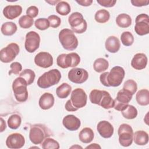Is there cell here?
<instances>
[{"label":"cell","instance_id":"obj_19","mask_svg":"<svg viewBox=\"0 0 149 149\" xmlns=\"http://www.w3.org/2000/svg\"><path fill=\"white\" fill-rule=\"evenodd\" d=\"M147 57L143 53L135 54L132 59L131 66L136 70H142L147 65Z\"/></svg>","mask_w":149,"mask_h":149},{"label":"cell","instance_id":"obj_52","mask_svg":"<svg viewBox=\"0 0 149 149\" xmlns=\"http://www.w3.org/2000/svg\"><path fill=\"white\" fill-rule=\"evenodd\" d=\"M59 1H45V2H47V3H49V4L52 5H55V3H56V4H57Z\"/></svg>","mask_w":149,"mask_h":149},{"label":"cell","instance_id":"obj_41","mask_svg":"<svg viewBox=\"0 0 149 149\" xmlns=\"http://www.w3.org/2000/svg\"><path fill=\"white\" fill-rule=\"evenodd\" d=\"M34 25L36 28L40 30H45L50 26L48 19L46 18H39L36 20Z\"/></svg>","mask_w":149,"mask_h":149},{"label":"cell","instance_id":"obj_4","mask_svg":"<svg viewBox=\"0 0 149 149\" xmlns=\"http://www.w3.org/2000/svg\"><path fill=\"white\" fill-rule=\"evenodd\" d=\"M26 80L21 77H17L12 83V90L16 100L20 102H25L28 98L27 86Z\"/></svg>","mask_w":149,"mask_h":149},{"label":"cell","instance_id":"obj_10","mask_svg":"<svg viewBox=\"0 0 149 149\" xmlns=\"http://www.w3.org/2000/svg\"><path fill=\"white\" fill-rule=\"evenodd\" d=\"M132 95L129 91L123 88L119 90L117 93L116 98L113 100L114 104L113 108L116 111L122 112L126 108L129 102L131 101Z\"/></svg>","mask_w":149,"mask_h":149},{"label":"cell","instance_id":"obj_20","mask_svg":"<svg viewBox=\"0 0 149 149\" xmlns=\"http://www.w3.org/2000/svg\"><path fill=\"white\" fill-rule=\"evenodd\" d=\"M22 8L20 5H8L3 10V16L8 19L13 20L21 15Z\"/></svg>","mask_w":149,"mask_h":149},{"label":"cell","instance_id":"obj_34","mask_svg":"<svg viewBox=\"0 0 149 149\" xmlns=\"http://www.w3.org/2000/svg\"><path fill=\"white\" fill-rule=\"evenodd\" d=\"M55 9L56 12L62 16L67 15L71 10L70 5L65 1H59L56 4Z\"/></svg>","mask_w":149,"mask_h":149},{"label":"cell","instance_id":"obj_28","mask_svg":"<svg viewBox=\"0 0 149 149\" xmlns=\"http://www.w3.org/2000/svg\"><path fill=\"white\" fill-rule=\"evenodd\" d=\"M71 90V86L66 83H63L56 88V93L59 98L63 99L67 98L69 95Z\"/></svg>","mask_w":149,"mask_h":149},{"label":"cell","instance_id":"obj_9","mask_svg":"<svg viewBox=\"0 0 149 149\" xmlns=\"http://www.w3.org/2000/svg\"><path fill=\"white\" fill-rule=\"evenodd\" d=\"M19 46L14 42L8 44L0 51V60L3 63H9L13 61L19 54Z\"/></svg>","mask_w":149,"mask_h":149},{"label":"cell","instance_id":"obj_42","mask_svg":"<svg viewBox=\"0 0 149 149\" xmlns=\"http://www.w3.org/2000/svg\"><path fill=\"white\" fill-rule=\"evenodd\" d=\"M48 20L49 23L50 27L52 28H57L58 27L61 23V20L59 17L56 15H52L48 16Z\"/></svg>","mask_w":149,"mask_h":149},{"label":"cell","instance_id":"obj_46","mask_svg":"<svg viewBox=\"0 0 149 149\" xmlns=\"http://www.w3.org/2000/svg\"><path fill=\"white\" fill-rule=\"evenodd\" d=\"M131 3L133 6L140 7L143 6H147L149 3V1H142V0H132Z\"/></svg>","mask_w":149,"mask_h":149},{"label":"cell","instance_id":"obj_50","mask_svg":"<svg viewBox=\"0 0 149 149\" xmlns=\"http://www.w3.org/2000/svg\"><path fill=\"white\" fill-rule=\"evenodd\" d=\"M1 132H2L5 130V129L6 127V126L5 122L3 120V119L2 118H1Z\"/></svg>","mask_w":149,"mask_h":149},{"label":"cell","instance_id":"obj_44","mask_svg":"<svg viewBox=\"0 0 149 149\" xmlns=\"http://www.w3.org/2000/svg\"><path fill=\"white\" fill-rule=\"evenodd\" d=\"M26 14L32 18L36 17L38 14V9L35 6H31L26 10Z\"/></svg>","mask_w":149,"mask_h":149},{"label":"cell","instance_id":"obj_36","mask_svg":"<svg viewBox=\"0 0 149 149\" xmlns=\"http://www.w3.org/2000/svg\"><path fill=\"white\" fill-rule=\"evenodd\" d=\"M22 122L21 117L17 114H13L8 119V125L12 129H17L20 126Z\"/></svg>","mask_w":149,"mask_h":149},{"label":"cell","instance_id":"obj_27","mask_svg":"<svg viewBox=\"0 0 149 149\" xmlns=\"http://www.w3.org/2000/svg\"><path fill=\"white\" fill-rule=\"evenodd\" d=\"M17 26L15 23L8 22L2 24L1 28V31L3 35L10 36L15 34L17 31Z\"/></svg>","mask_w":149,"mask_h":149},{"label":"cell","instance_id":"obj_14","mask_svg":"<svg viewBox=\"0 0 149 149\" xmlns=\"http://www.w3.org/2000/svg\"><path fill=\"white\" fill-rule=\"evenodd\" d=\"M88 77L87 71L83 68H74L68 72V79L72 82L76 84H82Z\"/></svg>","mask_w":149,"mask_h":149},{"label":"cell","instance_id":"obj_53","mask_svg":"<svg viewBox=\"0 0 149 149\" xmlns=\"http://www.w3.org/2000/svg\"><path fill=\"white\" fill-rule=\"evenodd\" d=\"M70 148H82V147H81V146H77V145H76V146H73L71 147Z\"/></svg>","mask_w":149,"mask_h":149},{"label":"cell","instance_id":"obj_40","mask_svg":"<svg viewBox=\"0 0 149 149\" xmlns=\"http://www.w3.org/2000/svg\"><path fill=\"white\" fill-rule=\"evenodd\" d=\"M123 88L129 91L132 95H133L137 90V85L134 80L129 79L125 82Z\"/></svg>","mask_w":149,"mask_h":149},{"label":"cell","instance_id":"obj_47","mask_svg":"<svg viewBox=\"0 0 149 149\" xmlns=\"http://www.w3.org/2000/svg\"><path fill=\"white\" fill-rule=\"evenodd\" d=\"M108 72H106L104 73H102L100 76V80L101 83L105 86L106 87H109V85L108 84L107 82V74H108Z\"/></svg>","mask_w":149,"mask_h":149},{"label":"cell","instance_id":"obj_45","mask_svg":"<svg viewBox=\"0 0 149 149\" xmlns=\"http://www.w3.org/2000/svg\"><path fill=\"white\" fill-rule=\"evenodd\" d=\"M97 2L101 6L106 8L113 7L116 2V1L115 0H97Z\"/></svg>","mask_w":149,"mask_h":149},{"label":"cell","instance_id":"obj_13","mask_svg":"<svg viewBox=\"0 0 149 149\" xmlns=\"http://www.w3.org/2000/svg\"><path fill=\"white\" fill-rule=\"evenodd\" d=\"M40 43V37L37 33L30 31L26 34L24 47L28 52L33 53L36 51L39 48Z\"/></svg>","mask_w":149,"mask_h":149},{"label":"cell","instance_id":"obj_54","mask_svg":"<svg viewBox=\"0 0 149 149\" xmlns=\"http://www.w3.org/2000/svg\"><path fill=\"white\" fill-rule=\"evenodd\" d=\"M39 148V147H30V148Z\"/></svg>","mask_w":149,"mask_h":149},{"label":"cell","instance_id":"obj_31","mask_svg":"<svg viewBox=\"0 0 149 149\" xmlns=\"http://www.w3.org/2000/svg\"><path fill=\"white\" fill-rule=\"evenodd\" d=\"M110 17L109 12L105 9H101L96 12L94 19L95 21L100 23H104L107 22Z\"/></svg>","mask_w":149,"mask_h":149},{"label":"cell","instance_id":"obj_32","mask_svg":"<svg viewBox=\"0 0 149 149\" xmlns=\"http://www.w3.org/2000/svg\"><path fill=\"white\" fill-rule=\"evenodd\" d=\"M105 90H93L89 95V98L91 103L100 105V102L104 95Z\"/></svg>","mask_w":149,"mask_h":149},{"label":"cell","instance_id":"obj_26","mask_svg":"<svg viewBox=\"0 0 149 149\" xmlns=\"http://www.w3.org/2000/svg\"><path fill=\"white\" fill-rule=\"evenodd\" d=\"M116 23L121 28H127L132 24V18L127 14L121 13L116 17Z\"/></svg>","mask_w":149,"mask_h":149},{"label":"cell","instance_id":"obj_21","mask_svg":"<svg viewBox=\"0 0 149 149\" xmlns=\"http://www.w3.org/2000/svg\"><path fill=\"white\" fill-rule=\"evenodd\" d=\"M54 102L55 98L54 95L51 93H45L40 97L38 104L42 109L47 110L53 107Z\"/></svg>","mask_w":149,"mask_h":149},{"label":"cell","instance_id":"obj_30","mask_svg":"<svg viewBox=\"0 0 149 149\" xmlns=\"http://www.w3.org/2000/svg\"><path fill=\"white\" fill-rule=\"evenodd\" d=\"M113 104L114 100L112 98L110 94L108 91H104V93L100 102V106L104 109H108L113 108Z\"/></svg>","mask_w":149,"mask_h":149},{"label":"cell","instance_id":"obj_2","mask_svg":"<svg viewBox=\"0 0 149 149\" xmlns=\"http://www.w3.org/2000/svg\"><path fill=\"white\" fill-rule=\"evenodd\" d=\"M61 78V73L56 69H51L43 73L37 80V85L41 88H47L59 83Z\"/></svg>","mask_w":149,"mask_h":149},{"label":"cell","instance_id":"obj_1","mask_svg":"<svg viewBox=\"0 0 149 149\" xmlns=\"http://www.w3.org/2000/svg\"><path fill=\"white\" fill-rule=\"evenodd\" d=\"M51 134L50 130L45 125L40 123L34 124L31 126L29 139L33 144L37 145L41 144Z\"/></svg>","mask_w":149,"mask_h":149},{"label":"cell","instance_id":"obj_24","mask_svg":"<svg viewBox=\"0 0 149 149\" xmlns=\"http://www.w3.org/2000/svg\"><path fill=\"white\" fill-rule=\"evenodd\" d=\"M136 100L140 105H148L149 104V91L147 89L139 90L136 95Z\"/></svg>","mask_w":149,"mask_h":149},{"label":"cell","instance_id":"obj_29","mask_svg":"<svg viewBox=\"0 0 149 149\" xmlns=\"http://www.w3.org/2000/svg\"><path fill=\"white\" fill-rule=\"evenodd\" d=\"M108 66L109 63L108 61L102 58L97 59L93 63L94 70L98 73H101L107 70Z\"/></svg>","mask_w":149,"mask_h":149},{"label":"cell","instance_id":"obj_37","mask_svg":"<svg viewBox=\"0 0 149 149\" xmlns=\"http://www.w3.org/2000/svg\"><path fill=\"white\" fill-rule=\"evenodd\" d=\"M59 147V143L52 138H46L42 143L43 149H58Z\"/></svg>","mask_w":149,"mask_h":149},{"label":"cell","instance_id":"obj_11","mask_svg":"<svg viewBox=\"0 0 149 149\" xmlns=\"http://www.w3.org/2000/svg\"><path fill=\"white\" fill-rule=\"evenodd\" d=\"M70 100L73 107L77 110L86 105L87 96L82 88H77L72 91Z\"/></svg>","mask_w":149,"mask_h":149},{"label":"cell","instance_id":"obj_22","mask_svg":"<svg viewBox=\"0 0 149 149\" xmlns=\"http://www.w3.org/2000/svg\"><path fill=\"white\" fill-rule=\"evenodd\" d=\"M105 49L111 53L117 52L120 47V43L119 39L113 36H109L105 41Z\"/></svg>","mask_w":149,"mask_h":149},{"label":"cell","instance_id":"obj_35","mask_svg":"<svg viewBox=\"0 0 149 149\" xmlns=\"http://www.w3.org/2000/svg\"><path fill=\"white\" fill-rule=\"evenodd\" d=\"M19 76L26 80L27 85H30L34 81L36 74L33 70L30 69H26L23 70L20 73Z\"/></svg>","mask_w":149,"mask_h":149},{"label":"cell","instance_id":"obj_48","mask_svg":"<svg viewBox=\"0 0 149 149\" xmlns=\"http://www.w3.org/2000/svg\"><path fill=\"white\" fill-rule=\"evenodd\" d=\"M76 2L79 3L80 5L83 6H90L92 3L93 1L92 0H79L77 1L76 0Z\"/></svg>","mask_w":149,"mask_h":149},{"label":"cell","instance_id":"obj_8","mask_svg":"<svg viewBox=\"0 0 149 149\" xmlns=\"http://www.w3.org/2000/svg\"><path fill=\"white\" fill-rule=\"evenodd\" d=\"M125 72L123 68L116 66L112 68L107 74L109 87H118L120 85L125 77Z\"/></svg>","mask_w":149,"mask_h":149},{"label":"cell","instance_id":"obj_38","mask_svg":"<svg viewBox=\"0 0 149 149\" xmlns=\"http://www.w3.org/2000/svg\"><path fill=\"white\" fill-rule=\"evenodd\" d=\"M33 18L28 15H23L19 19V24L23 29H29L33 26Z\"/></svg>","mask_w":149,"mask_h":149},{"label":"cell","instance_id":"obj_43","mask_svg":"<svg viewBox=\"0 0 149 149\" xmlns=\"http://www.w3.org/2000/svg\"><path fill=\"white\" fill-rule=\"evenodd\" d=\"M10 70L9 72V75H10L12 73L14 74H18L22 69V65L17 62H14L12 63L10 65Z\"/></svg>","mask_w":149,"mask_h":149},{"label":"cell","instance_id":"obj_51","mask_svg":"<svg viewBox=\"0 0 149 149\" xmlns=\"http://www.w3.org/2000/svg\"><path fill=\"white\" fill-rule=\"evenodd\" d=\"M101 148V146L96 143H93L86 147V148Z\"/></svg>","mask_w":149,"mask_h":149},{"label":"cell","instance_id":"obj_49","mask_svg":"<svg viewBox=\"0 0 149 149\" xmlns=\"http://www.w3.org/2000/svg\"><path fill=\"white\" fill-rule=\"evenodd\" d=\"M65 107L66 110L68 111H77V109L76 108H74L73 107V105H72V103H71L70 100L67 101L66 103L65 104Z\"/></svg>","mask_w":149,"mask_h":149},{"label":"cell","instance_id":"obj_16","mask_svg":"<svg viewBox=\"0 0 149 149\" xmlns=\"http://www.w3.org/2000/svg\"><path fill=\"white\" fill-rule=\"evenodd\" d=\"M34 62L39 67L48 68L53 65V58L48 52H40L35 56Z\"/></svg>","mask_w":149,"mask_h":149},{"label":"cell","instance_id":"obj_17","mask_svg":"<svg viewBox=\"0 0 149 149\" xmlns=\"http://www.w3.org/2000/svg\"><path fill=\"white\" fill-rule=\"evenodd\" d=\"M97 130L100 135L105 139L110 138L114 132L113 126L107 120L100 121L97 126Z\"/></svg>","mask_w":149,"mask_h":149},{"label":"cell","instance_id":"obj_18","mask_svg":"<svg viewBox=\"0 0 149 149\" xmlns=\"http://www.w3.org/2000/svg\"><path fill=\"white\" fill-rule=\"evenodd\" d=\"M64 127L70 131L77 130L80 127V120L74 115H68L62 120Z\"/></svg>","mask_w":149,"mask_h":149},{"label":"cell","instance_id":"obj_39","mask_svg":"<svg viewBox=\"0 0 149 149\" xmlns=\"http://www.w3.org/2000/svg\"><path fill=\"white\" fill-rule=\"evenodd\" d=\"M121 42L125 46L129 47L133 44L134 37L133 34L129 31H124L120 36Z\"/></svg>","mask_w":149,"mask_h":149},{"label":"cell","instance_id":"obj_6","mask_svg":"<svg viewBox=\"0 0 149 149\" xmlns=\"http://www.w3.org/2000/svg\"><path fill=\"white\" fill-rule=\"evenodd\" d=\"M80 62V57L75 52H71L68 54H60L56 59L57 65L63 69L75 67L79 64Z\"/></svg>","mask_w":149,"mask_h":149},{"label":"cell","instance_id":"obj_15","mask_svg":"<svg viewBox=\"0 0 149 149\" xmlns=\"http://www.w3.org/2000/svg\"><path fill=\"white\" fill-rule=\"evenodd\" d=\"M25 143L24 136L18 133L9 134L6 140V146L11 149H19L23 147Z\"/></svg>","mask_w":149,"mask_h":149},{"label":"cell","instance_id":"obj_33","mask_svg":"<svg viewBox=\"0 0 149 149\" xmlns=\"http://www.w3.org/2000/svg\"><path fill=\"white\" fill-rule=\"evenodd\" d=\"M137 109L132 105H127L126 108L122 111V116L127 119H133L137 116Z\"/></svg>","mask_w":149,"mask_h":149},{"label":"cell","instance_id":"obj_3","mask_svg":"<svg viewBox=\"0 0 149 149\" xmlns=\"http://www.w3.org/2000/svg\"><path fill=\"white\" fill-rule=\"evenodd\" d=\"M59 40L63 48L68 51L74 50L78 46V40L74 32L69 29H63L59 33Z\"/></svg>","mask_w":149,"mask_h":149},{"label":"cell","instance_id":"obj_5","mask_svg":"<svg viewBox=\"0 0 149 149\" xmlns=\"http://www.w3.org/2000/svg\"><path fill=\"white\" fill-rule=\"evenodd\" d=\"M68 22L72 31L77 34L85 32L87 28V23L84 19L82 14L79 12L72 13L68 18Z\"/></svg>","mask_w":149,"mask_h":149},{"label":"cell","instance_id":"obj_23","mask_svg":"<svg viewBox=\"0 0 149 149\" xmlns=\"http://www.w3.org/2000/svg\"><path fill=\"white\" fill-rule=\"evenodd\" d=\"M133 140L139 146H144L148 142V134L144 130H138L133 133Z\"/></svg>","mask_w":149,"mask_h":149},{"label":"cell","instance_id":"obj_12","mask_svg":"<svg viewBox=\"0 0 149 149\" xmlns=\"http://www.w3.org/2000/svg\"><path fill=\"white\" fill-rule=\"evenodd\" d=\"M134 31L139 36H144L149 33V16L145 13L137 16Z\"/></svg>","mask_w":149,"mask_h":149},{"label":"cell","instance_id":"obj_7","mask_svg":"<svg viewBox=\"0 0 149 149\" xmlns=\"http://www.w3.org/2000/svg\"><path fill=\"white\" fill-rule=\"evenodd\" d=\"M119 142L123 147H129L133 143V129L128 124L123 123L118 128Z\"/></svg>","mask_w":149,"mask_h":149},{"label":"cell","instance_id":"obj_25","mask_svg":"<svg viewBox=\"0 0 149 149\" xmlns=\"http://www.w3.org/2000/svg\"><path fill=\"white\" fill-rule=\"evenodd\" d=\"M79 140L83 143H89L94 139L93 130L90 127L83 128L79 133Z\"/></svg>","mask_w":149,"mask_h":149}]
</instances>
